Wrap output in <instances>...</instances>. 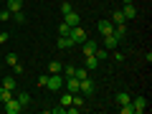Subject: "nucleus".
Here are the masks:
<instances>
[{
  "instance_id": "1",
  "label": "nucleus",
  "mask_w": 152,
  "mask_h": 114,
  "mask_svg": "<svg viewBox=\"0 0 152 114\" xmlns=\"http://www.w3.org/2000/svg\"><path fill=\"white\" fill-rule=\"evenodd\" d=\"M61 86H64V74H48V79H46V89L58 91Z\"/></svg>"
},
{
  "instance_id": "2",
  "label": "nucleus",
  "mask_w": 152,
  "mask_h": 114,
  "mask_svg": "<svg viewBox=\"0 0 152 114\" xmlns=\"http://www.w3.org/2000/svg\"><path fill=\"white\" fill-rule=\"evenodd\" d=\"M69 38L74 43H84V41H86V31H84L81 26H71L69 28Z\"/></svg>"
},
{
  "instance_id": "3",
  "label": "nucleus",
  "mask_w": 152,
  "mask_h": 114,
  "mask_svg": "<svg viewBox=\"0 0 152 114\" xmlns=\"http://www.w3.org/2000/svg\"><path fill=\"white\" fill-rule=\"evenodd\" d=\"M79 91H81L84 96H91V94H94V81H91V79H89V76H86V79H81V81H79Z\"/></svg>"
},
{
  "instance_id": "4",
  "label": "nucleus",
  "mask_w": 152,
  "mask_h": 114,
  "mask_svg": "<svg viewBox=\"0 0 152 114\" xmlns=\"http://www.w3.org/2000/svg\"><path fill=\"white\" fill-rule=\"evenodd\" d=\"M5 112H8V114H20L23 107H20V102L13 96V99H8V102H5Z\"/></svg>"
},
{
  "instance_id": "5",
  "label": "nucleus",
  "mask_w": 152,
  "mask_h": 114,
  "mask_svg": "<svg viewBox=\"0 0 152 114\" xmlns=\"http://www.w3.org/2000/svg\"><path fill=\"white\" fill-rule=\"evenodd\" d=\"M132 109H134V114H142L147 109V99L145 96H134L132 99Z\"/></svg>"
},
{
  "instance_id": "6",
  "label": "nucleus",
  "mask_w": 152,
  "mask_h": 114,
  "mask_svg": "<svg viewBox=\"0 0 152 114\" xmlns=\"http://www.w3.org/2000/svg\"><path fill=\"white\" fill-rule=\"evenodd\" d=\"M96 31L102 33V36H109V33L114 31V23H112V20H99V23H96Z\"/></svg>"
},
{
  "instance_id": "7",
  "label": "nucleus",
  "mask_w": 152,
  "mask_h": 114,
  "mask_svg": "<svg viewBox=\"0 0 152 114\" xmlns=\"http://www.w3.org/2000/svg\"><path fill=\"white\" fill-rule=\"evenodd\" d=\"M64 23L71 28V26H79L81 18H79V13H76V10H71V13H66V15H64Z\"/></svg>"
},
{
  "instance_id": "8",
  "label": "nucleus",
  "mask_w": 152,
  "mask_h": 114,
  "mask_svg": "<svg viewBox=\"0 0 152 114\" xmlns=\"http://www.w3.org/2000/svg\"><path fill=\"white\" fill-rule=\"evenodd\" d=\"M122 15H124V20H132V18H137V8L132 5V3H124V8H122Z\"/></svg>"
},
{
  "instance_id": "9",
  "label": "nucleus",
  "mask_w": 152,
  "mask_h": 114,
  "mask_svg": "<svg viewBox=\"0 0 152 114\" xmlns=\"http://www.w3.org/2000/svg\"><path fill=\"white\" fill-rule=\"evenodd\" d=\"M66 91L69 94L79 91V79H76V76H66Z\"/></svg>"
},
{
  "instance_id": "10",
  "label": "nucleus",
  "mask_w": 152,
  "mask_h": 114,
  "mask_svg": "<svg viewBox=\"0 0 152 114\" xmlns=\"http://www.w3.org/2000/svg\"><path fill=\"white\" fill-rule=\"evenodd\" d=\"M71 46H76V43H74V41H71L69 36H58V41H56V48L66 51V48H71Z\"/></svg>"
},
{
  "instance_id": "11",
  "label": "nucleus",
  "mask_w": 152,
  "mask_h": 114,
  "mask_svg": "<svg viewBox=\"0 0 152 114\" xmlns=\"http://www.w3.org/2000/svg\"><path fill=\"white\" fill-rule=\"evenodd\" d=\"M104 46H107V51L117 48V46H119V38L114 36V33H109V36H104Z\"/></svg>"
},
{
  "instance_id": "12",
  "label": "nucleus",
  "mask_w": 152,
  "mask_h": 114,
  "mask_svg": "<svg viewBox=\"0 0 152 114\" xmlns=\"http://www.w3.org/2000/svg\"><path fill=\"white\" fill-rule=\"evenodd\" d=\"M5 8H8L10 13H18V10L23 8V0H5Z\"/></svg>"
},
{
  "instance_id": "13",
  "label": "nucleus",
  "mask_w": 152,
  "mask_h": 114,
  "mask_svg": "<svg viewBox=\"0 0 152 114\" xmlns=\"http://www.w3.org/2000/svg\"><path fill=\"white\" fill-rule=\"evenodd\" d=\"M99 64H102V61L96 58V56H86V71H94V69H99Z\"/></svg>"
},
{
  "instance_id": "14",
  "label": "nucleus",
  "mask_w": 152,
  "mask_h": 114,
  "mask_svg": "<svg viewBox=\"0 0 152 114\" xmlns=\"http://www.w3.org/2000/svg\"><path fill=\"white\" fill-rule=\"evenodd\" d=\"M84 56H91L94 53V51H96V43H94V41H89V38H86V41H84Z\"/></svg>"
},
{
  "instance_id": "15",
  "label": "nucleus",
  "mask_w": 152,
  "mask_h": 114,
  "mask_svg": "<svg viewBox=\"0 0 152 114\" xmlns=\"http://www.w3.org/2000/svg\"><path fill=\"white\" fill-rule=\"evenodd\" d=\"M114 36H117V38H119V41H122V38H124L127 36V23H122V26H114Z\"/></svg>"
},
{
  "instance_id": "16",
  "label": "nucleus",
  "mask_w": 152,
  "mask_h": 114,
  "mask_svg": "<svg viewBox=\"0 0 152 114\" xmlns=\"http://www.w3.org/2000/svg\"><path fill=\"white\" fill-rule=\"evenodd\" d=\"M61 71H64V64L61 61H51L48 64V74H61Z\"/></svg>"
},
{
  "instance_id": "17",
  "label": "nucleus",
  "mask_w": 152,
  "mask_h": 114,
  "mask_svg": "<svg viewBox=\"0 0 152 114\" xmlns=\"http://www.w3.org/2000/svg\"><path fill=\"white\" fill-rule=\"evenodd\" d=\"M3 86L10 89V91H15V86H18V84H15V76H5V79H3Z\"/></svg>"
},
{
  "instance_id": "18",
  "label": "nucleus",
  "mask_w": 152,
  "mask_h": 114,
  "mask_svg": "<svg viewBox=\"0 0 152 114\" xmlns=\"http://www.w3.org/2000/svg\"><path fill=\"white\" fill-rule=\"evenodd\" d=\"M8 99H13V91H10V89H5V86H0V104H5Z\"/></svg>"
},
{
  "instance_id": "19",
  "label": "nucleus",
  "mask_w": 152,
  "mask_h": 114,
  "mask_svg": "<svg viewBox=\"0 0 152 114\" xmlns=\"http://www.w3.org/2000/svg\"><path fill=\"white\" fill-rule=\"evenodd\" d=\"M112 23H114V26H122V23H127L124 15H122V10H114V13H112Z\"/></svg>"
},
{
  "instance_id": "20",
  "label": "nucleus",
  "mask_w": 152,
  "mask_h": 114,
  "mask_svg": "<svg viewBox=\"0 0 152 114\" xmlns=\"http://www.w3.org/2000/svg\"><path fill=\"white\" fill-rule=\"evenodd\" d=\"M15 99H18V102H20V107H23V109H26L28 104H31V96H28L26 91H18V96H15Z\"/></svg>"
},
{
  "instance_id": "21",
  "label": "nucleus",
  "mask_w": 152,
  "mask_h": 114,
  "mask_svg": "<svg viewBox=\"0 0 152 114\" xmlns=\"http://www.w3.org/2000/svg\"><path fill=\"white\" fill-rule=\"evenodd\" d=\"M129 102H132V96H129L127 91H119V94H117V104H119V107H122V104H129Z\"/></svg>"
},
{
  "instance_id": "22",
  "label": "nucleus",
  "mask_w": 152,
  "mask_h": 114,
  "mask_svg": "<svg viewBox=\"0 0 152 114\" xmlns=\"http://www.w3.org/2000/svg\"><path fill=\"white\" fill-rule=\"evenodd\" d=\"M10 18H13V13L8 10V8H3V10H0V20H3V23H8Z\"/></svg>"
},
{
  "instance_id": "23",
  "label": "nucleus",
  "mask_w": 152,
  "mask_h": 114,
  "mask_svg": "<svg viewBox=\"0 0 152 114\" xmlns=\"http://www.w3.org/2000/svg\"><path fill=\"white\" fill-rule=\"evenodd\" d=\"M94 56H96L99 61H107V48H99V46H96V51H94Z\"/></svg>"
},
{
  "instance_id": "24",
  "label": "nucleus",
  "mask_w": 152,
  "mask_h": 114,
  "mask_svg": "<svg viewBox=\"0 0 152 114\" xmlns=\"http://www.w3.org/2000/svg\"><path fill=\"white\" fill-rule=\"evenodd\" d=\"M74 76H76V79H79V81H81V79H86V69H74Z\"/></svg>"
},
{
  "instance_id": "25",
  "label": "nucleus",
  "mask_w": 152,
  "mask_h": 114,
  "mask_svg": "<svg viewBox=\"0 0 152 114\" xmlns=\"http://www.w3.org/2000/svg\"><path fill=\"white\" fill-rule=\"evenodd\" d=\"M13 20H15V23H26V13H23V10L13 13Z\"/></svg>"
},
{
  "instance_id": "26",
  "label": "nucleus",
  "mask_w": 152,
  "mask_h": 114,
  "mask_svg": "<svg viewBox=\"0 0 152 114\" xmlns=\"http://www.w3.org/2000/svg\"><path fill=\"white\" fill-rule=\"evenodd\" d=\"M119 112H122V114H134V109H132V102H129V104H122Z\"/></svg>"
},
{
  "instance_id": "27",
  "label": "nucleus",
  "mask_w": 152,
  "mask_h": 114,
  "mask_svg": "<svg viewBox=\"0 0 152 114\" xmlns=\"http://www.w3.org/2000/svg\"><path fill=\"white\" fill-rule=\"evenodd\" d=\"M5 64H8V66H15V64H18V56H15V53H8V56H5Z\"/></svg>"
},
{
  "instance_id": "28",
  "label": "nucleus",
  "mask_w": 152,
  "mask_h": 114,
  "mask_svg": "<svg viewBox=\"0 0 152 114\" xmlns=\"http://www.w3.org/2000/svg\"><path fill=\"white\" fill-rule=\"evenodd\" d=\"M71 99H74V94H69V91H66L64 96H61V104H64V107H69V104H71Z\"/></svg>"
},
{
  "instance_id": "29",
  "label": "nucleus",
  "mask_w": 152,
  "mask_h": 114,
  "mask_svg": "<svg viewBox=\"0 0 152 114\" xmlns=\"http://www.w3.org/2000/svg\"><path fill=\"white\" fill-rule=\"evenodd\" d=\"M58 36H69V26H66V23L58 26Z\"/></svg>"
},
{
  "instance_id": "30",
  "label": "nucleus",
  "mask_w": 152,
  "mask_h": 114,
  "mask_svg": "<svg viewBox=\"0 0 152 114\" xmlns=\"http://www.w3.org/2000/svg\"><path fill=\"white\" fill-rule=\"evenodd\" d=\"M71 10H74V5H71V3H64V5H61V13H64V15H66V13H71Z\"/></svg>"
},
{
  "instance_id": "31",
  "label": "nucleus",
  "mask_w": 152,
  "mask_h": 114,
  "mask_svg": "<svg viewBox=\"0 0 152 114\" xmlns=\"http://www.w3.org/2000/svg\"><path fill=\"white\" fill-rule=\"evenodd\" d=\"M51 112H53V114H66V107H64V104H61V107H53V109H51Z\"/></svg>"
},
{
  "instance_id": "32",
  "label": "nucleus",
  "mask_w": 152,
  "mask_h": 114,
  "mask_svg": "<svg viewBox=\"0 0 152 114\" xmlns=\"http://www.w3.org/2000/svg\"><path fill=\"white\" fill-rule=\"evenodd\" d=\"M114 61H117V64H122V61H124V53H119V51H114Z\"/></svg>"
},
{
  "instance_id": "33",
  "label": "nucleus",
  "mask_w": 152,
  "mask_h": 114,
  "mask_svg": "<svg viewBox=\"0 0 152 114\" xmlns=\"http://www.w3.org/2000/svg\"><path fill=\"white\" fill-rule=\"evenodd\" d=\"M46 79H48V74H41V76H38V84H41V86H46Z\"/></svg>"
},
{
  "instance_id": "34",
  "label": "nucleus",
  "mask_w": 152,
  "mask_h": 114,
  "mask_svg": "<svg viewBox=\"0 0 152 114\" xmlns=\"http://www.w3.org/2000/svg\"><path fill=\"white\" fill-rule=\"evenodd\" d=\"M5 41H8V33L3 31V33H0V43H5Z\"/></svg>"
},
{
  "instance_id": "35",
  "label": "nucleus",
  "mask_w": 152,
  "mask_h": 114,
  "mask_svg": "<svg viewBox=\"0 0 152 114\" xmlns=\"http://www.w3.org/2000/svg\"><path fill=\"white\" fill-rule=\"evenodd\" d=\"M124 3H132V0H124Z\"/></svg>"
}]
</instances>
